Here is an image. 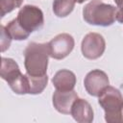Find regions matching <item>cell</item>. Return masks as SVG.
Listing matches in <instances>:
<instances>
[{
	"label": "cell",
	"mask_w": 123,
	"mask_h": 123,
	"mask_svg": "<svg viewBox=\"0 0 123 123\" xmlns=\"http://www.w3.org/2000/svg\"><path fill=\"white\" fill-rule=\"evenodd\" d=\"M49 57L48 43L30 42L24 50L26 74L31 77H42L47 75Z\"/></svg>",
	"instance_id": "6da1fadb"
},
{
	"label": "cell",
	"mask_w": 123,
	"mask_h": 123,
	"mask_svg": "<svg viewBox=\"0 0 123 123\" xmlns=\"http://www.w3.org/2000/svg\"><path fill=\"white\" fill-rule=\"evenodd\" d=\"M83 18L90 25L108 27L116 20V8L100 0H92L84 7Z\"/></svg>",
	"instance_id": "7a4b0ae2"
},
{
	"label": "cell",
	"mask_w": 123,
	"mask_h": 123,
	"mask_svg": "<svg viewBox=\"0 0 123 123\" xmlns=\"http://www.w3.org/2000/svg\"><path fill=\"white\" fill-rule=\"evenodd\" d=\"M1 78L6 81L11 89L16 94L30 93V84L27 75L22 74L18 64L11 58L2 57L1 60Z\"/></svg>",
	"instance_id": "3957f363"
},
{
	"label": "cell",
	"mask_w": 123,
	"mask_h": 123,
	"mask_svg": "<svg viewBox=\"0 0 123 123\" xmlns=\"http://www.w3.org/2000/svg\"><path fill=\"white\" fill-rule=\"evenodd\" d=\"M98 103L105 111V120L107 122H122L123 96L119 89L108 86L98 96Z\"/></svg>",
	"instance_id": "277c9868"
},
{
	"label": "cell",
	"mask_w": 123,
	"mask_h": 123,
	"mask_svg": "<svg viewBox=\"0 0 123 123\" xmlns=\"http://www.w3.org/2000/svg\"><path fill=\"white\" fill-rule=\"evenodd\" d=\"M14 20L19 28L30 36L31 33L42 28L44 16L42 11L38 7L34 5H25L19 10Z\"/></svg>",
	"instance_id": "5b68a950"
},
{
	"label": "cell",
	"mask_w": 123,
	"mask_h": 123,
	"mask_svg": "<svg viewBox=\"0 0 123 123\" xmlns=\"http://www.w3.org/2000/svg\"><path fill=\"white\" fill-rule=\"evenodd\" d=\"M106 41L102 35L98 33L86 34L81 43V51L85 58L88 60H97L105 52Z\"/></svg>",
	"instance_id": "8992f818"
},
{
	"label": "cell",
	"mask_w": 123,
	"mask_h": 123,
	"mask_svg": "<svg viewBox=\"0 0 123 123\" xmlns=\"http://www.w3.org/2000/svg\"><path fill=\"white\" fill-rule=\"evenodd\" d=\"M75 46L74 38L67 33L57 35L48 42L50 57L55 60H62L66 58Z\"/></svg>",
	"instance_id": "52a82bcc"
},
{
	"label": "cell",
	"mask_w": 123,
	"mask_h": 123,
	"mask_svg": "<svg viewBox=\"0 0 123 123\" xmlns=\"http://www.w3.org/2000/svg\"><path fill=\"white\" fill-rule=\"evenodd\" d=\"M84 86L86 92L94 97H98L102 91L110 86V80L106 72L100 69L89 71L84 80Z\"/></svg>",
	"instance_id": "ba28073f"
},
{
	"label": "cell",
	"mask_w": 123,
	"mask_h": 123,
	"mask_svg": "<svg viewBox=\"0 0 123 123\" xmlns=\"http://www.w3.org/2000/svg\"><path fill=\"white\" fill-rule=\"evenodd\" d=\"M77 98L79 97L74 89L68 91H62L56 89L52 96V103L57 111L62 114H69L72 105Z\"/></svg>",
	"instance_id": "9c48e42d"
},
{
	"label": "cell",
	"mask_w": 123,
	"mask_h": 123,
	"mask_svg": "<svg viewBox=\"0 0 123 123\" xmlns=\"http://www.w3.org/2000/svg\"><path fill=\"white\" fill-rule=\"evenodd\" d=\"M70 114L79 123H91L94 118L93 110L90 104L82 98H77L72 105Z\"/></svg>",
	"instance_id": "30bf717a"
},
{
	"label": "cell",
	"mask_w": 123,
	"mask_h": 123,
	"mask_svg": "<svg viewBox=\"0 0 123 123\" xmlns=\"http://www.w3.org/2000/svg\"><path fill=\"white\" fill-rule=\"evenodd\" d=\"M52 84L57 90H73L76 85V76L68 69H61L52 78Z\"/></svg>",
	"instance_id": "8fae6325"
},
{
	"label": "cell",
	"mask_w": 123,
	"mask_h": 123,
	"mask_svg": "<svg viewBox=\"0 0 123 123\" xmlns=\"http://www.w3.org/2000/svg\"><path fill=\"white\" fill-rule=\"evenodd\" d=\"M75 3V0H54L53 12L58 17H66L72 12Z\"/></svg>",
	"instance_id": "7c38bea8"
},
{
	"label": "cell",
	"mask_w": 123,
	"mask_h": 123,
	"mask_svg": "<svg viewBox=\"0 0 123 123\" xmlns=\"http://www.w3.org/2000/svg\"><path fill=\"white\" fill-rule=\"evenodd\" d=\"M27 75V74H26ZM29 79V84H30V93L29 94H39L41 93L44 88L47 86L48 83V76H42V77H31L27 75Z\"/></svg>",
	"instance_id": "4fadbf2b"
},
{
	"label": "cell",
	"mask_w": 123,
	"mask_h": 123,
	"mask_svg": "<svg viewBox=\"0 0 123 123\" xmlns=\"http://www.w3.org/2000/svg\"><path fill=\"white\" fill-rule=\"evenodd\" d=\"M6 29L8 31V33L10 34V36L12 37V39L15 40H24L26 38L29 37V35H27L24 31H22L19 26L16 24L15 20L12 19L11 20L7 25H6Z\"/></svg>",
	"instance_id": "5bb4252c"
},
{
	"label": "cell",
	"mask_w": 123,
	"mask_h": 123,
	"mask_svg": "<svg viewBox=\"0 0 123 123\" xmlns=\"http://www.w3.org/2000/svg\"><path fill=\"white\" fill-rule=\"evenodd\" d=\"M23 3V0H0L1 17H4L7 13L19 8Z\"/></svg>",
	"instance_id": "9a60e30c"
},
{
	"label": "cell",
	"mask_w": 123,
	"mask_h": 123,
	"mask_svg": "<svg viewBox=\"0 0 123 123\" xmlns=\"http://www.w3.org/2000/svg\"><path fill=\"white\" fill-rule=\"evenodd\" d=\"M0 29H1V52H5L7 49H9L12 38L8 33L5 26L1 25Z\"/></svg>",
	"instance_id": "2e32d148"
},
{
	"label": "cell",
	"mask_w": 123,
	"mask_h": 123,
	"mask_svg": "<svg viewBox=\"0 0 123 123\" xmlns=\"http://www.w3.org/2000/svg\"><path fill=\"white\" fill-rule=\"evenodd\" d=\"M116 4V20L123 24V0H113Z\"/></svg>",
	"instance_id": "e0dca14e"
},
{
	"label": "cell",
	"mask_w": 123,
	"mask_h": 123,
	"mask_svg": "<svg viewBox=\"0 0 123 123\" xmlns=\"http://www.w3.org/2000/svg\"><path fill=\"white\" fill-rule=\"evenodd\" d=\"M76 1V3H79V4H82V3H84L85 1H86V0H75Z\"/></svg>",
	"instance_id": "ac0fdd59"
},
{
	"label": "cell",
	"mask_w": 123,
	"mask_h": 123,
	"mask_svg": "<svg viewBox=\"0 0 123 123\" xmlns=\"http://www.w3.org/2000/svg\"><path fill=\"white\" fill-rule=\"evenodd\" d=\"M122 122H123V111H122Z\"/></svg>",
	"instance_id": "d6986e66"
}]
</instances>
